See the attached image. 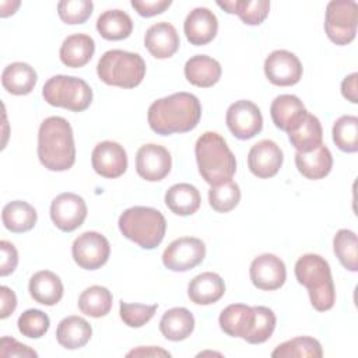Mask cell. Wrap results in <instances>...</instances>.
<instances>
[{
    "mask_svg": "<svg viewBox=\"0 0 358 358\" xmlns=\"http://www.w3.org/2000/svg\"><path fill=\"white\" fill-rule=\"evenodd\" d=\"M201 117V105L190 92H175L154 101L147 113L150 129L161 136L193 130Z\"/></svg>",
    "mask_w": 358,
    "mask_h": 358,
    "instance_id": "1",
    "label": "cell"
},
{
    "mask_svg": "<svg viewBox=\"0 0 358 358\" xmlns=\"http://www.w3.org/2000/svg\"><path fill=\"white\" fill-rule=\"evenodd\" d=\"M38 158L41 164L55 172L70 169L76 161L73 129L62 116L46 117L38 131Z\"/></svg>",
    "mask_w": 358,
    "mask_h": 358,
    "instance_id": "2",
    "label": "cell"
},
{
    "mask_svg": "<svg viewBox=\"0 0 358 358\" xmlns=\"http://www.w3.org/2000/svg\"><path fill=\"white\" fill-rule=\"evenodd\" d=\"M201 178L211 186L231 180L236 172V159L224 137L215 131L203 133L194 145Z\"/></svg>",
    "mask_w": 358,
    "mask_h": 358,
    "instance_id": "3",
    "label": "cell"
},
{
    "mask_svg": "<svg viewBox=\"0 0 358 358\" xmlns=\"http://www.w3.org/2000/svg\"><path fill=\"white\" fill-rule=\"evenodd\" d=\"M295 277L306 287L312 306L317 312H326L336 302V291L327 260L320 255L306 253L295 263Z\"/></svg>",
    "mask_w": 358,
    "mask_h": 358,
    "instance_id": "4",
    "label": "cell"
},
{
    "mask_svg": "<svg viewBox=\"0 0 358 358\" xmlns=\"http://www.w3.org/2000/svg\"><path fill=\"white\" fill-rule=\"evenodd\" d=\"M122 235L143 249H155L164 239L166 221L161 211L152 207L134 206L119 217Z\"/></svg>",
    "mask_w": 358,
    "mask_h": 358,
    "instance_id": "5",
    "label": "cell"
},
{
    "mask_svg": "<svg viewBox=\"0 0 358 358\" xmlns=\"http://www.w3.org/2000/svg\"><path fill=\"white\" fill-rule=\"evenodd\" d=\"M96 74L108 85L134 88L145 76V62L138 53L112 49L101 56Z\"/></svg>",
    "mask_w": 358,
    "mask_h": 358,
    "instance_id": "6",
    "label": "cell"
},
{
    "mask_svg": "<svg viewBox=\"0 0 358 358\" xmlns=\"http://www.w3.org/2000/svg\"><path fill=\"white\" fill-rule=\"evenodd\" d=\"M43 99L56 108H63L71 112H83L92 102L91 87L74 76H53L42 88Z\"/></svg>",
    "mask_w": 358,
    "mask_h": 358,
    "instance_id": "7",
    "label": "cell"
},
{
    "mask_svg": "<svg viewBox=\"0 0 358 358\" xmlns=\"http://www.w3.org/2000/svg\"><path fill=\"white\" fill-rule=\"evenodd\" d=\"M324 31L327 38L344 46L357 35V3L354 0H331L326 7Z\"/></svg>",
    "mask_w": 358,
    "mask_h": 358,
    "instance_id": "8",
    "label": "cell"
},
{
    "mask_svg": "<svg viewBox=\"0 0 358 358\" xmlns=\"http://www.w3.org/2000/svg\"><path fill=\"white\" fill-rule=\"evenodd\" d=\"M206 257L201 239L182 236L172 241L162 253V263L171 271H187L199 266Z\"/></svg>",
    "mask_w": 358,
    "mask_h": 358,
    "instance_id": "9",
    "label": "cell"
},
{
    "mask_svg": "<svg viewBox=\"0 0 358 358\" xmlns=\"http://www.w3.org/2000/svg\"><path fill=\"white\" fill-rule=\"evenodd\" d=\"M74 262L84 270L102 267L110 255L109 241L99 232L87 231L78 235L71 246Z\"/></svg>",
    "mask_w": 358,
    "mask_h": 358,
    "instance_id": "10",
    "label": "cell"
},
{
    "mask_svg": "<svg viewBox=\"0 0 358 358\" xmlns=\"http://www.w3.org/2000/svg\"><path fill=\"white\" fill-rule=\"evenodd\" d=\"M225 122L229 131L239 140H249L263 129V116L256 103L239 99L229 105Z\"/></svg>",
    "mask_w": 358,
    "mask_h": 358,
    "instance_id": "11",
    "label": "cell"
},
{
    "mask_svg": "<svg viewBox=\"0 0 358 358\" xmlns=\"http://www.w3.org/2000/svg\"><path fill=\"white\" fill-rule=\"evenodd\" d=\"M87 217V204L76 193H60L50 204V218L63 232H73L84 222Z\"/></svg>",
    "mask_w": 358,
    "mask_h": 358,
    "instance_id": "12",
    "label": "cell"
},
{
    "mask_svg": "<svg viewBox=\"0 0 358 358\" xmlns=\"http://www.w3.org/2000/svg\"><path fill=\"white\" fill-rule=\"evenodd\" d=\"M264 74L274 85H295L302 77V63L292 52L278 49L266 57Z\"/></svg>",
    "mask_w": 358,
    "mask_h": 358,
    "instance_id": "13",
    "label": "cell"
},
{
    "mask_svg": "<svg viewBox=\"0 0 358 358\" xmlns=\"http://www.w3.org/2000/svg\"><path fill=\"white\" fill-rule=\"evenodd\" d=\"M172 168V158L169 151L159 144H144L136 154V171L137 173L148 180H162Z\"/></svg>",
    "mask_w": 358,
    "mask_h": 358,
    "instance_id": "14",
    "label": "cell"
},
{
    "mask_svg": "<svg viewBox=\"0 0 358 358\" xmlns=\"http://www.w3.org/2000/svg\"><path fill=\"white\" fill-rule=\"evenodd\" d=\"M252 284L263 291H274L284 285L287 268L284 262L273 253H263L253 259L249 268Z\"/></svg>",
    "mask_w": 358,
    "mask_h": 358,
    "instance_id": "15",
    "label": "cell"
},
{
    "mask_svg": "<svg viewBox=\"0 0 358 358\" xmlns=\"http://www.w3.org/2000/svg\"><path fill=\"white\" fill-rule=\"evenodd\" d=\"M94 171L108 179L122 176L127 169V154L123 145L116 141L105 140L98 143L91 154Z\"/></svg>",
    "mask_w": 358,
    "mask_h": 358,
    "instance_id": "16",
    "label": "cell"
},
{
    "mask_svg": "<svg viewBox=\"0 0 358 358\" xmlns=\"http://www.w3.org/2000/svg\"><path fill=\"white\" fill-rule=\"evenodd\" d=\"M282 151L274 141L260 140L249 150L248 166L255 176L268 179L277 175L282 165Z\"/></svg>",
    "mask_w": 358,
    "mask_h": 358,
    "instance_id": "17",
    "label": "cell"
},
{
    "mask_svg": "<svg viewBox=\"0 0 358 358\" xmlns=\"http://www.w3.org/2000/svg\"><path fill=\"white\" fill-rule=\"evenodd\" d=\"M183 31L187 41L194 46L210 43L218 31V20L207 7L193 8L183 24Z\"/></svg>",
    "mask_w": 358,
    "mask_h": 358,
    "instance_id": "18",
    "label": "cell"
},
{
    "mask_svg": "<svg viewBox=\"0 0 358 358\" xmlns=\"http://www.w3.org/2000/svg\"><path fill=\"white\" fill-rule=\"evenodd\" d=\"M308 110L296 95L282 94L274 98L270 106V115L277 129L282 131L295 130L305 119Z\"/></svg>",
    "mask_w": 358,
    "mask_h": 358,
    "instance_id": "19",
    "label": "cell"
},
{
    "mask_svg": "<svg viewBox=\"0 0 358 358\" xmlns=\"http://www.w3.org/2000/svg\"><path fill=\"white\" fill-rule=\"evenodd\" d=\"M144 45L154 57L168 59L178 52L180 39L176 28L172 24L166 21H161V22L152 24L145 31Z\"/></svg>",
    "mask_w": 358,
    "mask_h": 358,
    "instance_id": "20",
    "label": "cell"
},
{
    "mask_svg": "<svg viewBox=\"0 0 358 358\" xmlns=\"http://www.w3.org/2000/svg\"><path fill=\"white\" fill-rule=\"evenodd\" d=\"M225 294V282L220 274L204 271L193 277L187 285V295L196 305H211Z\"/></svg>",
    "mask_w": 358,
    "mask_h": 358,
    "instance_id": "21",
    "label": "cell"
},
{
    "mask_svg": "<svg viewBox=\"0 0 358 358\" xmlns=\"http://www.w3.org/2000/svg\"><path fill=\"white\" fill-rule=\"evenodd\" d=\"M218 323L225 334L245 340L255 323L253 306H248L245 303L228 305L221 312Z\"/></svg>",
    "mask_w": 358,
    "mask_h": 358,
    "instance_id": "22",
    "label": "cell"
},
{
    "mask_svg": "<svg viewBox=\"0 0 358 358\" xmlns=\"http://www.w3.org/2000/svg\"><path fill=\"white\" fill-rule=\"evenodd\" d=\"M32 299L45 306L56 305L63 296V282L53 271L41 270L35 273L28 284Z\"/></svg>",
    "mask_w": 358,
    "mask_h": 358,
    "instance_id": "23",
    "label": "cell"
},
{
    "mask_svg": "<svg viewBox=\"0 0 358 358\" xmlns=\"http://www.w3.org/2000/svg\"><path fill=\"white\" fill-rule=\"evenodd\" d=\"M221 73V64L207 55L192 56L185 64L186 80L200 88H208L217 84Z\"/></svg>",
    "mask_w": 358,
    "mask_h": 358,
    "instance_id": "24",
    "label": "cell"
},
{
    "mask_svg": "<svg viewBox=\"0 0 358 358\" xmlns=\"http://www.w3.org/2000/svg\"><path fill=\"white\" fill-rule=\"evenodd\" d=\"M295 165L302 176L312 180H319L327 176L333 166V157L330 150L322 143L317 148L309 152L295 154Z\"/></svg>",
    "mask_w": 358,
    "mask_h": 358,
    "instance_id": "25",
    "label": "cell"
},
{
    "mask_svg": "<svg viewBox=\"0 0 358 358\" xmlns=\"http://www.w3.org/2000/svg\"><path fill=\"white\" fill-rule=\"evenodd\" d=\"M95 42L87 34H73L60 46V60L64 66L78 69L85 66L94 56Z\"/></svg>",
    "mask_w": 358,
    "mask_h": 358,
    "instance_id": "26",
    "label": "cell"
},
{
    "mask_svg": "<svg viewBox=\"0 0 358 358\" xmlns=\"http://www.w3.org/2000/svg\"><path fill=\"white\" fill-rule=\"evenodd\" d=\"M92 336L91 324L81 316H67L60 320L56 330L57 343L67 350L84 347Z\"/></svg>",
    "mask_w": 358,
    "mask_h": 358,
    "instance_id": "27",
    "label": "cell"
},
{
    "mask_svg": "<svg viewBox=\"0 0 358 358\" xmlns=\"http://www.w3.org/2000/svg\"><path fill=\"white\" fill-rule=\"evenodd\" d=\"M36 80L38 76L34 67L22 62H14L6 66L1 73L3 88L13 95L29 94L34 90Z\"/></svg>",
    "mask_w": 358,
    "mask_h": 358,
    "instance_id": "28",
    "label": "cell"
},
{
    "mask_svg": "<svg viewBox=\"0 0 358 358\" xmlns=\"http://www.w3.org/2000/svg\"><path fill=\"white\" fill-rule=\"evenodd\" d=\"M201 203L200 193L196 186L190 183L172 185L165 193L166 207L176 215L186 217L194 214Z\"/></svg>",
    "mask_w": 358,
    "mask_h": 358,
    "instance_id": "29",
    "label": "cell"
},
{
    "mask_svg": "<svg viewBox=\"0 0 358 358\" xmlns=\"http://www.w3.org/2000/svg\"><path fill=\"white\" fill-rule=\"evenodd\" d=\"M194 329V317L186 308L168 309L161 320L159 330L166 340L182 341L187 338Z\"/></svg>",
    "mask_w": 358,
    "mask_h": 358,
    "instance_id": "30",
    "label": "cell"
},
{
    "mask_svg": "<svg viewBox=\"0 0 358 358\" xmlns=\"http://www.w3.org/2000/svg\"><path fill=\"white\" fill-rule=\"evenodd\" d=\"M1 220L8 231L14 234H22L31 231L35 227L38 214L29 203L22 200H13L3 207Z\"/></svg>",
    "mask_w": 358,
    "mask_h": 358,
    "instance_id": "31",
    "label": "cell"
},
{
    "mask_svg": "<svg viewBox=\"0 0 358 358\" xmlns=\"http://www.w3.org/2000/svg\"><path fill=\"white\" fill-rule=\"evenodd\" d=\"M96 31L103 39L122 41L130 36L133 21L123 10H106L96 20Z\"/></svg>",
    "mask_w": 358,
    "mask_h": 358,
    "instance_id": "32",
    "label": "cell"
},
{
    "mask_svg": "<svg viewBox=\"0 0 358 358\" xmlns=\"http://www.w3.org/2000/svg\"><path fill=\"white\" fill-rule=\"evenodd\" d=\"M288 138L298 152L313 151L323 140V130L319 119L308 112L302 123L288 133Z\"/></svg>",
    "mask_w": 358,
    "mask_h": 358,
    "instance_id": "33",
    "label": "cell"
},
{
    "mask_svg": "<svg viewBox=\"0 0 358 358\" xmlns=\"http://www.w3.org/2000/svg\"><path fill=\"white\" fill-rule=\"evenodd\" d=\"M217 4L229 14H238L248 25L262 24L270 11V1L267 0H229L217 1Z\"/></svg>",
    "mask_w": 358,
    "mask_h": 358,
    "instance_id": "34",
    "label": "cell"
},
{
    "mask_svg": "<svg viewBox=\"0 0 358 358\" xmlns=\"http://www.w3.org/2000/svg\"><path fill=\"white\" fill-rule=\"evenodd\" d=\"M112 294L106 287L91 285L78 298L80 310L91 317L106 316L112 309Z\"/></svg>",
    "mask_w": 358,
    "mask_h": 358,
    "instance_id": "35",
    "label": "cell"
},
{
    "mask_svg": "<svg viewBox=\"0 0 358 358\" xmlns=\"http://www.w3.org/2000/svg\"><path fill=\"white\" fill-rule=\"evenodd\" d=\"M323 355L320 343L313 337H295L280 345L271 352L274 358H320Z\"/></svg>",
    "mask_w": 358,
    "mask_h": 358,
    "instance_id": "36",
    "label": "cell"
},
{
    "mask_svg": "<svg viewBox=\"0 0 358 358\" xmlns=\"http://www.w3.org/2000/svg\"><path fill=\"white\" fill-rule=\"evenodd\" d=\"M333 250L344 268L354 273L358 270V242L354 231H337L333 238Z\"/></svg>",
    "mask_w": 358,
    "mask_h": 358,
    "instance_id": "37",
    "label": "cell"
},
{
    "mask_svg": "<svg viewBox=\"0 0 358 358\" xmlns=\"http://www.w3.org/2000/svg\"><path fill=\"white\" fill-rule=\"evenodd\" d=\"M333 141L344 152L358 151V117L340 116L333 124Z\"/></svg>",
    "mask_w": 358,
    "mask_h": 358,
    "instance_id": "38",
    "label": "cell"
},
{
    "mask_svg": "<svg viewBox=\"0 0 358 358\" xmlns=\"http://www.w3.org/2000/svg\"><path fill=\"white\" fill-rule=\"evenodd\" d=\"M241 200V189L238 183L228 180L221 185L211 186L208 190V203L217 213H228L234 210Z\"/></svg>",
    "mask_w": 358,
    "mask_h": 358,
    "instance_id": "39",
    "label": "cell"
},
{
    "mask_svg": "<svg viewBox=\"0 0 358 358\" xmlns=\"http://www.w3.org/2000/svg\"><path fill=\"white\" fill-rule=\"evenodd\" d=\"M255 323L245 341L250 344H262L267 341L275 329V315L267 306H253Z\"/></svg>",
    "mask_w": 358,
    "mask_h": 358,
    "instance_id": "40",
    "label": "cell"
},
{
    "mask_svg": "<svg viewBox=\"0 0 358 358\" xmlns=\"http://www.w3.org/2000/svg\"><path fill=\"white\" fill-rule=\"evenodd\" d=\"M18 330L28 338H39L49 330V316L39 309H28L18 317Z\"/></svg>",
    "mask_w": 358,
    "mask_h": 358,
    "instance_id": "41",
    "label": "cell"
},
{
    "mask_svg": "<svg viewBox=\"0 0 358 358\" xmlns=\"http://www.w3.org/2000/svg\"><path fill=\"white\" fill-rule=\"evenodd\" d=\"M94 10L91 0H63L57 4V14L66 24H83L85 22Z\"/></svg>",
    "mask_w": 358,
    "mask_h": 358,
    "instance_id": "42",
    "label": "cell"
},
{
    "mask_svg": "<svg viewBox=\"0 0 358 358\" xmlns=\"http://www.w3.org/2000/svg\"><path fill=\"white\" fill-rule=\"evenodd\" d=\"M157 312V305H144V303H127L120 302L119 313L120 319L129 327H141L148 323Z\"/></svg>",
    "mask_w": 358,
    "mask_h": 358,
    "instance_id": "43",
    "label": "cell"
},
{
    "mask_svg": "<svg viewBox=\"0 0 358 358\" xmlns=\"http://www.w3.org/2000/svg\"><path fill=\"white\" fill-rule=\"evenodd\" d=\"M0 357H38V354L28 345L17 341L13 337L0 338Z\"/></svg>",
    "mask_w": 358,
    "mask_h": 358,
    "instance_id": "44",
    "label": "cell"
},
{
    "mask_svg": "<svg viewBox=\"0 0 358 358\" xmlns=\"http://www.w3.org/2000/svg\"><path fill=\"white\" fill-rule=\"evenodd\" d=\"M0 252H1V259H0V275L6 277L11 274L17 264H18V252L13 243L8 241H1L0 242Z\"/></svg>",
    "mask_w": 358,
    "mask_h": 358,
    "instance_id": "45",
    "label": "cell"
},
{
    "mask_svg": "<svg viewBox=\"0 0 358 358\" xmlns=\"http://www.w3.org/2000/svg\"><path fill=\"white\" fill-rule=\"evenodd\" d=\"M171 4V0H131V7L145 18L164 13Z\"/></svg>",
    "mask_w": 358,
    "mask_h": 358,
    "instance_id": "46",
    "label": "cell"
},
{
    "mask_svg": "<svg viewBox=\"0 0 358 358\" xmlns=\"http://www.w3.org/2000/svg\"><path fill=\"white\" fill-rule=\"evenodd\" d=\"M0 296H1V305H0V317L6 319L8 317L15 306H17V296L14 294V291L6 285H3L0 288Z\"/></svg>",
    "mask_w": 358,
    "mask_h": 358,
    "instance_id": "47",
    "label": "cell"
},
{
    "mask_svg": "<svg viewBox=\"0 0 358 358\" xmlns=\"http://www.w3.org/2000/svg\"><path fill=\"white\" fill-rule=\"evenodd\" d=\"M357 80H358V74L352 73L350 76H347L343 83H341V94L343 96L352 102L357 103L358 102V91H357Z\"/></svg>",
    "mask_w": 358,
    "mask_h": 358,
    "instance_id": "48",
    "label": "cell"
},
{
    "mask_svg": "<svg viewBox=\"0 0 358 358\" xmlns=\"http://www.w3.org/2000/svg\"><path fill=\"white\" fill-rule=\"evenodd\" d=\"M127 357H171V354L159 347L148 345V347H137L126 354Z\"/></svg>",
    "mask_w": 358,
    "mask_h": 358,
    "instance_id": "49",
    "label": "cell"
},
{
    "mask_svg": "<svg viewBox=\"0 0 358 358\" xmlns=\"http://www.w3.org/2000/svg\"><path fill=\"white\" fill-rule=\"evenodd\" d=\"M18 7H20V1H3L0 15L1 17H8L10 14H14Z\"/></svg>",
    "mask_w": 358,
    "mask_h": 358,
    "instance_id": "50",
    "label": "cell"
}]
</instances>
